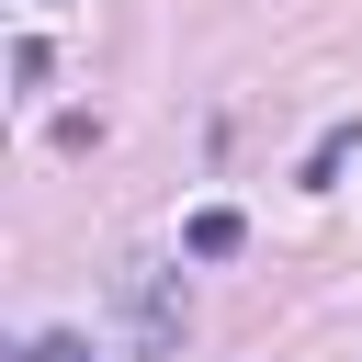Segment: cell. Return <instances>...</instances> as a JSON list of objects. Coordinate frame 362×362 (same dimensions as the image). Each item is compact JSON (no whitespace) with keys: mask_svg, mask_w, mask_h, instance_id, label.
Listing matches in <instances>:
<instances>
[{"mask_svg":"<svg viewBox=\"0 0 362 362\" xmlns=\"http://www.w3.org/2000/svg\"><path fill=\"white\" fill-rule=\"evenodd\" d=\"M23 362H79V339H34V351H23Z\"/></svg>","mask_w":362,"mask_h":362,"instance_id":"3","label":"cell"},{"mask_svg":"<svg viewBox=\"0 0 362 362\" xmlns=\"http://www.w3.org/2000/svg\"><path fill=\"white\" fill-rule=\"evenodd\" d=\"M181 249H192V260H238V249H249V215H238V204H204V215L181 226Z\"/></svg>","mask_w":362,"mask_h":362,"instance_id":"1","label":"cell"},{"mask_svg":"<svg viewBox=\"0 0 362 362\" xmlns=\"http://www.w3.org/2000/svg\"><path fill=\"white\" fill-rule=\"evenodd\" d=\"M339 158H351V124H339V136H317V158H305V192H328V181H339Z\"/></svg>","mask_w":362,"mask_h":362,"instance_id":"2","label":"cell"}]
</instances>
